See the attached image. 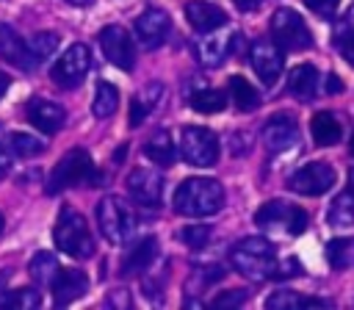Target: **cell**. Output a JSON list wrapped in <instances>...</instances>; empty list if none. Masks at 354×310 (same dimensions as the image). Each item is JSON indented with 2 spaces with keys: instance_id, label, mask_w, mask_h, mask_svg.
Segmentation results:
<instances>
[{
  "instance_id": "cell-20",
  "label": "cell",
  "mask_w": 354,
  "mask_h": 310,
  "mask_svg": "<svg viewBox=\"0 0 354 310\" xmlns=\"http://www.w3.org/2000/svg\"><path fill=\"white\" fill-rule=\"evenodd\" d=\"M155 255H158V241L152 235L138 238L136 244H130V249H127V255L122 260V277H136V274L147 271L152 266Z\"/></svg>"
},
{
  "instance_id": "cell-28",
  "label": "cell",
  "mask_w": 354,
  "mask_h": 310,
  "mask_svg": "<svg viewBox=\"0 0 354 310\" xmlns=\"http://www.w3.org/2000/svg\"><path fill=\"white\" fill-rule=\"evenodd\" d=\"M119 108V89L108 80H100L94 89V100H91V113L97 119H108L113 111Z\"/></svg>"
},
{
  "instance_id": "cell-39",
  "label": "cell",
  "mask_w": 354,
  "mask_h": 310,
  "mask_svg": "<svg viewBox=\"0 0 354 310\" xmlns=\"http://www.w3.org/2000/svg\"><path fill=\"white\" fill-rule=\"evenodd\" d=\"M307 3V8L310 11H315L318 17H332L335 11H337V6H340V0H304Z\"/></svg>"
},
{
  "instance_id": "cell-27",
  "label": "cell",
  "mask_w": 354,
  "mask_h": 310,
  "mask_svg": "<svg viewBox=\"0 0 354 310\" xmlns=\"http://www.w3.org/2000/svg\"><path fill=\"white\" fill-rule=\"evenodd\" d=\"M329 302L324 299H310V296H299L296 291H274L268 299H266V307L268 310H293V307H326Z\"/></svg>"
},
{
  "instance_id": "cell-11",
  "label": "cell",
  "mask_w": 354,
  "mask_h": 310,
  "mask_svg": "<svg viewBox=\"0 0 354 310\" xmlns=\"http://www.w3.org/2000/svg\"><path fill=\"white\" fill-rule=\"evenodd\" d=\"M100 47H102L105 58H108L113 66H119V69H124V72H133V66H136V44H133L130 33H127L122 25H108V28H102V30H100Z\"/></svg>"
},
{
  "instance_id": "cell-24",
  "label": "cell",
  "mask_w": 354,
  "mask_h": 310,
  "mask_svg": "<svg viewBox=\"0 0 354 310\" xmlns=\"http://www.w3.org/2000/svg\"><path fill=\"white\" fill-rule=\"evenodd\" d=\"M144 155H147L152 163H158V166L169 169V166L174 163V155H177V149H174V141H171L169 130H155V133L144 141Z\"/></svg>"
},
{
  "instance_id": "cell-3",
  "label": "cell",
  "mask_w": 354,
  "mask_h": 310,
  "mask_svg": "<svg viewBox=\"0 0 354 310\" xmlns=\"http://www.w3.org/2000/svg\"><path fill=\"white\" fill-rule=\"evenodd\" d=\"M53 241L61 252H66L69 257H88L94 252V238L88 232V224L86 219L72 210V208H64L58 213V221H55V230H53Z\"/></svg>"
},
{
  "instance_id": "cell-14",
  "label": "cell",
  "mask_w": 354,
  "mask_h": 310,
  "mask_svg": "<svg viewBox=\"0 0 354 310\" xmlns=\"http://www.w3.org/2000/svg\"><path fill=\"white\" fill-rule=\"evenodd\" d=\"M249 64L266 86L277 83V78L282 75V53L271 42H254L249 50Z\"/></svg>"
},
{
  "instance_id": "cell-7",
  "label": "cell",
  "mask_w": 354,
  "mask_h": 310,
  "mask_svg": "<svg viewBox=\"0 0 354 310\" xmlns=\"http://www.w3.org/2000/svg\"><path fill=\"white\" fill-rule=\"evenodd\" d=\"M180 155L199 169H207L218 161V136L207 127H183Z\"/></svg>"
},
{
  "instance_id": "cell-41",
  "label": "cell",
  "mask_w": 354,
  "mask_h": 310,
  "mask_svg": "<svg viewBox=\"0 0 354 310\" xmlns=\"http://www.w3.org/2000/svg\"><path fill=\"white\" fill-rule=\"evenodd\" d=\"M340 89H343V83H340V78H335V75H329V78H326V91H329V94H337Z\"/></svg>"
},
{
  "instance_id": "cell-49",
  "label": "cell",
  "mask_w": 354,
  "mask_h": 310,
  "mask_svg": "<svg viewBox=\"0 0 354 310\" xmlns=\"http://www.w3.org/2000/svg\"><path fill=\"white\" fill-rule=\"evenodd\" d=\"M0 232H3V213H0Z\"/></svg>"
},
{
  "instance_id": "cell-1",
  "label": "cell",
  "mask_w": 354,
  "mask_h": 310,
  "mask_svg": "<svg viewBox=\"0 0 354 310\" xmlns=\"http://www.w3.org/2000/svg\"><path fill=\"white\" fill-rule=\"evenodd\" d=\"M224 208V188L210 177H188L174 191V210L188 219L213 216Z\"/></svg>"
},
{
  "instance_id": "cell-5",
  "label": "cell",
  "mask_w": 354,
  "mask_h": 310,
  "mask_svg": "<svg viewBox=\"0 0 354 310\" xmlns=\"http://www.w3.org/2000/svg\"><path fill=\"white\" fill-rule=\"evenodd\" d=\"M271 36L277 47L285 53H299L313 47V33L293 8H277L271 14Z\"/></svg>"
},
{
  "instance_id": "cell-8",
  "label": "cell",
  "mask_w": 354,
  "mask_h": 310,
  "mask_svg": "<svg viewBox=\"0 0 354 310\" xmlns=\"http://www.w3.org/2000/svg\"><path fill=\"white\" fill-rule=\"evenodd\" d=\"M94 174V166H91V158L86 149H69L50 172V180H47V194H58V191H66L77 183H83V177H91Z\"/></svg>"
},
{
  "instance_id": "cell-4",
  "label": "cell",
  "mask_w": 354,
  "mask_h": 310,
  "mask_svg": "<svg viewBox=\"0 0 354 310\" xmlns=\"http://www.w3.org/2000/svg\"><path fill=\"white\" fill-rule=\"evenodd\" d=\"M254 221H257V227H263L268 232L301 235L307 230V213L299 205H290L282 199H271V202L260 205L254 213Z\"/></svg>"
},
{
  "instance_id": "cell-10",
  "label": "cell",
  "mask_w": 354,
  "mask_h": 310,
  "mask_svg": "<svg viewBox=\"0 0 354 310\" xmlns=\"http://www.w3.org/2000/svg\"><path fill=\"white\" fill-rule=\"evenodd\" d=\"M86 72H88V47L80 44V42H75V44H69L61 53V58L50 69V78L61 89H75V86L83 83Z\"/></svg>"
},
{
  "instance_id": "cell-31",
  "label": "cell",
  "mask_w": 354,
  "mask_h": 310,
  "mask_svg": "<svg viewBox=\"0 0 354 310\" xmlns=\"http://www.w3.org/2000/svg\"><path fill=\"white\" fill-rule=\"evenodd\" d=\"M326 260L335 271L354 268V238H332L326 244Z\"/></svg>"
},
{
  "instance_id": "cell-25",
  "label": "cell",
  "mask_w": 354,
  "mask_h": 310,
  "mask_svg": "<svg viewBox=\"0 0 354 310\" xmlns=\"http://www.w3.org/2000/svg\"><path fill=\"white\" fill-rule=\"evenodd\" d=\"M227 42H230V39L216 36V30L207 33L205 39H199V42H196V58H199V64H202V66H218V64L227 58V53H230V44H227Z\"/></svg>"
},
{
  "instance_id": "cell-36",
  "label": "cell",
  "mask_w": 354,
  "mask_h": 310,
  "mask_svg": "<svg viewBox=\"0 0 354 310\" xmlns=\"http://www.w3.org/2000/svg\"><path fill=\"white\" fill-rule=\"evenodd\" d=\"M210 224H188V227H183L180 230V238H183V244L185 246H191V249H202L207 241H210Z\"/></svg>"
},
{
  "instance_id": "cell-17",
  "label": "cell",
  "mask_w": 354,
  "mask_h": 310,
  "mask_svg": "<svg viewBox=\"0 0 354 310\" xmlns=\"http://www.w3.org/2000/svg\"><path fill=\"white\" fill-rule=\"evenodd\" d=\"M263 141L271 152H285L299 141V125L290 116H271L263 125Z\"/></svg>"
},
{
  "instance_id": "cell-18",
  "label": "cell",
  "mask_w": 354,
  "mask_h": 310,
  "mask_svg": "<svg viewBox=\"0 0 354 310\" xmlns=\"http://www.w3.org/2000/svg\"><path fill=\"white\" fill-rule=\"evenodd\" d=\"M185 19L191 22L194 30H199V33H213V30L224 28L227 11L218 8L216 3H207V0H191V3L185 6Z\"/></svg>"
},
{
  "instance_id": "cell-22",
  "label": "cell",
  "mask_w": 354,
  "mask_h": 310,
  "mask_svg": "<svg viewBox=\"0 0 354 310\" xmlns=\"http://www.w3.org/2000/svg\"><path fill=\"white\" fill-rule=\"evenodd\" d=\"M310 133H313V141L318 147H332V144L340 141L343 127H340V122H337V116L332 111H318L310 119Z\"/></svg>"
},
{
  "instance_id": "cell-15",
  "label": "cell",
  "mask_w": 354,
  "mask_h": 310,
  "mask_svg": "<svg viewBox=\"0 0 354 310\" xmlns=\"http://www.w3.org/2000/svg\"><path fill=\"white\" fill-rule=\"evenodd\" d=\"M25 119H28L36 130H41V133H58V130L64 127L66 113H64V108H61L58 102H50V100L36 97V100H30V102L25 105Z\"/></svg>"
},
{
  "instance_id": "cell-44",
  "label": "cell",
  "mask_w": 354,
  "mask_h": 310,
  "mask_svg": "<svg viewBox=\"0 0 354 310\" xmlns=\"http://www.w3.org/2000/svg\"><path fill=\"white\" fill-rule=\"evenodd\" d=\"M124 152H127V147L122 144V147H119V149L113 152V161H116V163H119V161H124Z\"/></svg>"
},
{
  "instance_id": "cell-19",
  "label": "cell",
  "mask_w": 354,
  "mask_h": 310,
  "mask_svg": "<svg viewBox=\"0 0 354 310\" xmlns=\"http://www.w3.org/2000/svg\"><path fill=\"white\" fill-rule=\"evenodd\" d=\"M0 58L8 61V64H14V66H19V69H25V72L36 69V64H39L33 58V53L28 50V44L17 36V30H11L3 22H0Z\"/></svg>"
},
{
  "instance_id": "cell-48",
  "label": "cell",
  "mask_w": 354,
  "mask_h": 310,
  "mask_svg": "<svg viewBox=\"0 0 354 310\" xmlns=\"http://www.w3.org/2000/svg\"><path fill=\"white\" fill-rule=\"evenodd\" d=\"M348 147H351V155H354V133H351V141H348Z\"/></svg>"
},
{
  "instance_id": "cell-29",
  "label": "cell",
  "mask_w": 354,
  "mask_h": 310,
  "mask_svg": "<svg viewBox=\"0 0 354 310\" xmlns=\"http://www.w3.org/2000/svg\"><path fill=\"white\" fill-rule=\"evenodd\" d=\"M326 221H329L332 227H351V224H354V191H351V188L340 191V194L332 199L329 213H326Z\"/></svg>"
},
{
  "instance_id": "cell-47",
  "label": "cell",
  "mask_w": 354,
  "mask_h": 310,
  "mask_svg": "<svg viewBox=\"0 0 354 310\" xmlns=\"http://www.w3.org/2000/svg\"><path fill=\"white\" fill-rule=\"evenodd\" d=\"M3 280H6V271H0V296H3V291H6V288H3Z\"/></svg>"
},
{
  "instance_id": "cell-38",
  "label": "cell",
  "mask_w": 354,
  "mask_h": 310,
  "mask_svg": "<svg viewBox=\"0 0 354 310\" xmlns=\"http://www.w3.org/2000/svg\"><path fill=\"white\" fill-rule=\"evenodd\" d=\"M243 302H246V291H221L210 304L218 307V310H224V307H238Z\"/></svg>"
},
{
  "instance_id": "cell-40",
  "label": "cell",
  "mask_w": 354,
  "mask_h": 310,
  "mask_svg": "<svg viewBox=\"0 0 354 310\" xmlns=\"http://www.w3.org/2000/svg\"><path fill=\"white\" fill-rule=\"evenodd\" d=\"M8 169H11V149H8V144L3 147V141H0V177H3Z\"/></svg>"
},
{
  "instance_id": "cell-34",
  "label": "cell",
  "mask_w": 354,
  "mask_h": 310,
  "mask_svg": "<svg viewBox=\"0 0 354 310\" xmlns=\"http://www.w3.org/2000/svg\"><path fill=\"white\" fill-rule=\"evenodd\" d=\"M0 307H11V310H33L39 307V291L36 288H19L11 293L0 296Z\"/></svg>"
},
{
  "instance_id": "cell-35",
  "label": "cell",
  "mask_w": 354,
  "mask_h": 310,
  "mask_svg": "<svg viewBox=\"0 0 354 310\" xmlns=\"http://www.w3.org/2000/svg\"><path fill=\"white\" fill-rule=\"evenodd\" d=\"M55 47H58V33H53V30H39V33H33L28 39V50L33 53L36 61L50 58L55 53Z\"/></svg>"
},
{
  "instance_id": "cell-23",
  "label": "cell",
  "mask_w": 354,
  "mask_h": 310,
  "mask_svg": "<svg viewBox=\"0 0 354 310\" xmlns=\"http://www.w3.org/2000/svg\"><path fill=\"white\" fill-rule=\"evenodd\" d=\"M288 89L296 100H313L318 91V69L313 64H299L288 75Z\"/></svg>"
},
{
  "instance_id": "cell-12",
  "label": "cell",
  "mask_w": 354,
  "mask_h": 310,
  "mask_svg": "<svg viewBox=\"0 0 354 310\" xmlns=\"http://www.w3.org/2000/svg\"><path fill=\"white\" fill-rule=\"evenodd\" d=\"M169 28H171V19L163 8H144L133 22V30L147 50H155L158 44H163V39L169 36Z\"/></svg>"
},
{
  "instance_id": "cell-45",
  "label": "cell",
  "mask_w": 354,
  "mask_h": 310,
  "mask_svg": "<svg viewBox=\"0 0 354 310\" xmlns=\"http://www.w3.org/2000/svg\"><path fill=\"white\" fill-rule=\"evenodd\" d=\"M66 3H72V6H91L94 0H66Z\"/></svg>"
},
{
  "instance_id": "cell-33",
  "label": "cell",
  "mask_w": 354,
  "mask_h": 310,
  "mask_svg": "<svg viewBox=\"0 0 354 310\" xmlns=\"http://www.w3.org/2000/svg\"><path fill=\"white\" fill-rule=\"evenodd\" d=\"M6 144H8V149H11L14 158H30V155L44 152V141L36 138L33 133H22V130H14Z\"/></svg>"
},
{
  "instance_id": "cell-43",
  "label": "cell",
  "mask_w": 354,
  "mask_h": 310,
  "mask_svg": "<svg viewBox=\"0 0 354 310\" xmlns=\"http://www.w3.org/2000/svg\"><path fill=\"white\" fill-rule=\"evenodd\" d=\"M8 86H11V78H8V75H6L3 69H0V97H3L6 91H8Z\"/></svg>"
},
{
  "instance_id": "cell-30",
  "label": "cell",
  "mask_w": 354,
  "mask_h": 310,
  "mask_svg": "<svg viewBox=\"0 0 354 310\" xmlns=\"http://www.w3.org/2000/svg\"><path fill=\"white\" fill-rule=\"evenodd\" d=\"M28 271H30V277H33L36 285H53V280L61 271V266H58V260H55L53 252H36L30 257V263H28Z\"/></svg>"
},
{
  "instance_id": "cell-32",
  "label": "cell",
  "mask_w": 354,
  "mask_h": 310,
  "mask_svg": "<svg viewBox=\"0 0 354 310\" xmlns=\"http://www.w3.org/2000/svg\"><path fill=\"white\" fill-rule=\"evenodd\" d=\"M188 102H191V108L199 111V113H218V111H224L227 97H224V91H218V89H196V91L188 94Z\"/></svg>"
},
{
  "instance_id": "cell-21",
  "label": "cell",
  "mask_w": 354,
  "mask_h": 310,
  "mask_svg": "<svg viewBox=\"0 0 354 310\" xmlns=\"http://www.w3.org/2000/svg\"><path fill=\"white\" fill-rule=\"evenodd\" d=\"M160 97H163V83H158V80L144 86L141 91H136L133 100H130V125L138 127L152 113V108L160 102Z\"/></svg>"
},
{
  "instance_id": "cell-42",
  "label": "cell",
  "mask_w": 354,
  "mask_h": 310,
  "mask_svg": "<svg viewBox=\"0 0 354 310\" xmlns=\"http://www.w3.org/2000/svg\"><path fill=\"white\" fill-rule=\"evenodd\" d=\"M232 3H235L241 11H254V8H257L263 0H232Z\"/></svg>"
},
{
  "instance_id": "cell-26",
  "label": "cell",
  "mask_w": 354,
  "mask_h": 310,
  "mask_svg": "<svg viewBox=\"0 0 354 310\" xmlns=\"http://www.w3.org/2000/svg\"><path fill=\"white\" fill-rule=\"evenodd\" d=\"M227 89H230V97H232V105L238 108V111H254L257 105H260V94H257V89L243 78V75H232L230 78V83H227Z\"/></svg>"
},
{
  "instance_id": "cell-6",
  "label": "cell",
  "mask_w": 354,
  "mask_h": 310,
  "mask_svg": "<svg viewBox=\"0 0 354 310\" xmlns=\"http://www.w3.org/2000/svg\"><path fill=\"white\" fill-rule=\"evenodd\" d=\"M97 221H100L102 238H105L108 244H113V246H122V244L130 238L133 227H136V219H133L130 208H127L119 197H105V199H100V205H97Z\"/></svg>"
},
{
  "instance_id": "cell-9",
  "label": "cell",
  "mask_w": 354,
  "mask_h": 310,
  "mask_svg": "<svg viewBox=\"0 0 354 310\" xmlns=\"http://www.w3.org/2000/svg\"><path fill=\"white\" fill-rule=\"evenodd\" d=\"M335 169L324 161H310L288 177V191L299 197H321L335 185Z\"/></svg>"
},
{
  "instance_id": "cell-16",
  "label": "cell",
  "mask_w": 354,
  "mask_h": 310,
  "mask_svg": "<svg viewBox=\"0 0 354 310\" xmlns=\"http://www.w3.org/2000/svg\"><path fill=\"white\" fill-rule=\"evenodd\" d=\"M50 288H53V302L58 307H66V304H72L75 299H80L86 293L88 277L80 268H61Z\"/></svg>"
},
{
  "instance_id": "cell-37",
  "label": "cell",
  "mask_w": 354,
  "mask_h": 310,
  "mask_svg": "<svg viewBox=\"0 0 354 310\" xmlns=\"http://www.w3.org/2000/svg\"><path fill=\"white\" fill-rule=\"evenodd\" d=\"M337 53H340L343 61L354 69V28H346V30L337 36Z\"/></svg>"
},
{
  "instance_id": "cell-2",
  "label": "cell",
  "mask_w": 354,
  "mask_h": 310,
  "mask_svg": "<svg viewBox=\"0 0 354 310\" xmlns=\"http://www.w3.org/2000/svg\"><path fill=\"white\" fill-rule=\"evenodd\" d=\"M230 263L246 280L263 282L277 274V249L266 238H243L230 249Z\"/></svg>"
},
{
  "instance_id": "cell-46",
  "label": "cell",
  "mask_w": 354,
  "mask_h": 310,
  "mask_svg": "<svg viewBox=\"0 0 354 310\" xmlns=\"http://www.w3.org/2000/svg\"><path fill=\"white\" fill-rule=\"evenodd\" d=\"M348 188L354 191V169H348Z\"/></svg>"
},
{
  "instance_id": "cell-13",
  "label": "cell",
  "mask_w": 354,
  "mask_h": 310,
  "mask_svg": "<svg viewBox=\"0 0 354 310\" xmlns=\"http://www.w3.org/2000/svg\"><path fill=\"white\" fill-rule=\"evenodd\" d=\"M127 194L144 208H158L163 194V177L152 169H133L127 177Z\"/></svg>"
}]
</instances>
